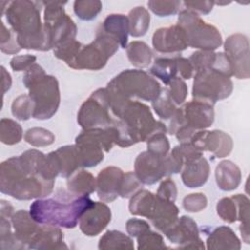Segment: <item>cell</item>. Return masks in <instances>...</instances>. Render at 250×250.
<instances>
[{
	"instance_id": "cell-1",
	"label": "cell",
	"mask_w": 250,
	"mask_h": 250,
	"mask_svg": "<svg viewBox=\"0 0 250 250\" xmlns=\"http://www.w3.org/2000/svg\"><path fill=\"white\" fill-rule=\"evenodd\" d=\"M94 202L89 195L59 190L55 197L35 199L29 207V214L41 225L73 229Z\"/></svg>"
},
{
	"instance_id": "cell-2",
	"label": "cell",
	"mask_w": 250,
	"mask_h": 250,
	"mask_svg": "<svg viewBox=\"0 0 250 250\" xmlns=\"http://www.w3.org/2000/svg\"><path fill=\"white\" fill-rule=\"evenodd\" d=\"M112 126L116 130V145L128 147L146 141L155 133H166L167 127L154 119L150 108L144 103L130 100L113 114Z\"/></svg>"
},
{
	"instance_id": "cell-3",
	"label": "cell",
	"mask_w": 250,
	"mask_h": 250,
	"mask_svg": "<svg viewBox=\"0 0 250 250\" xmlns=\"http://www.w3.org/2000/svg\"><path fill=\"white\" fill-rule=\"evenodd\" d=\"M55 181H47L30 171L20 156L10 157L0 164V190L19 200H30L49 195Z\"/></svg>"
},
{
	"instance_id": "cell-4",
	"label": "cell",
	"mask_w": 250,
	"mask_h": 250,
	"mask_svg": "<svg viewBox=\"0 0 250 250\" xmlns=\"http://www.w3.org/2000/svg\"><path fill=\"white\" fill-rule=\"evenodd\" d=\"M41 5L42 2L17 0L9 2L6 7V20L16 33L18 44L21 49L51 50L41 22Z\"/></svg>"
},
{
	"instance_id": "cell-5",
	"label": "cell",
	"mask_w": 250,
	"mask_h": 250,
	"mask_svg": "<svg viewBox=\"0 0 250 250\" xmlns=\"http://www.w3.org/2000/svg\"><path fill=\"white\" fill-rule=\"evenodd\" d=\"M22 83L28 89L34 104L32 117L38 120L51 118L57 112L61 101L57 78L46 74L42 66L33 63L24 71Z\"/></svg>"
},
{
	"instance_id": "cell-6",
	"label": "cell",
	"mask_w": 250,
	"mask_h": 250,
	"mask_svg": "<svg viewBox=\"0 0 250 250\" xmlns=\"http://www.w3.org/2000/svg\"><path fill=\"white\" fill-rule=\"evenodd\" d=\"M105 88L121 98L146 102H153L162 90L155 78L141 69L121 71L108 82Z\"/></svg>"
},
{
	"instance_id": "cell-7",
	"label": "cell",
	"mask_w": 250,
	"mask_h": 250,
	"mask_svg": "<svg viewBox=\"0 0 250 250\" xmlns=\"http://www.w3.org/2000/svg\"><path fill=\"white\" fill-rule=\"evenodd\" d=\"M178 24L186 31L188 47L202 51H214L223 43L218 28L204 21L193 11L182 10L178 17Z\"/></svg>"
},
{
	"instance_id": "cell-8",
	"label": "cell",
	"mask_w": 250,
	"mask_h": 250,
	"mask_svg": "<svg viewBox=\"0 0 250 250\" xmlns=\"http://www.w3.org/2000/svg\"><path fill=\"white\" fill-rule=\"evenodd\" d=\"M119 47L113 38L99 29L94 41L82 46L67 65L74 69L100 70L104 67L108 59L117 52Z\"/></svg>"
},
{
	"instance_id": "cell-9",
	"label": "cell",
	"mask_w": 250,
	"mask_h": 250,
	"mask_svg": "<svg viewBox=\"0 0 250 250\" xmlns=\"http://www.w3.org/2000/svg\"><path fill=\"white\" fill-rule=\"evenodd\" d=\"M44 7V29L51 38L53 49L75 40L77 27L72 19L65 13L66 2H42Z\"/></svg>"
},
{
	"instance_id": "cell-10",
	"label": "cell",
	"mask_w": 250,
	"mask_h": 250,
	"mask_svg": "<svg viewBox=\"0 0 250 250\" xmlns=\"http://www.w3.org/2000/svg\"><path fill=\"white\" fill-rule=\"evenodd\" d=\"M113 121L106 88L93 92L81 104L77 113V122L83 130L106 128L111 126Z\"/></svg>"
},
{
	"instance_id": "cell-11",
	"label": "cell",
	"mask_w": 250,
	"mask_h": 250,
	"mask_svg": "<svg viewBox=\"0 0 250 250\" xmlns=\"http://www.w3.org/2000/svg\"><path fill=\"white\" fill-rule=\"evenodd\" d=\"M233 84L230 77L212 69H203L195 72L192 84L194 100L215 104L216 102L230 96Z\"/></svg>"
},
{
	"instance_id": "cell-12",
	"label": "cell",
	"mask_w": 250,
	"mask_h": 250,
	"mask_svg": "<svg viewBox=\"0 0 250 250\" xmlns=\"http://www.w3.org/2000/svg\"><path fill=\"white\" fill-rule=\"evenodd\" d=\"M214 104L207 102L192 100L177 108L170 119L167 132L174 135L180 126H187L193 130H205L214 122Z\"/></svg>"
},
{
	"instance_id": "cell-13",
	"label": "cell",
	"mask_w": 250,
	"mask_h": 250,
	"mask_svg": "<svg viewBox=\"0 0 250 250\" xmlns=\"http://www.w3.org/2000/svg\"><path fill=\"white\" fill-rule=\"evenodd\" d=\"M217 214L227 223L240 221V232L245 243H249V199L244 194L223 197L216 206Z\"/></svg>"
},
{
	"instance_id": "cell-14",
	"label": "cell",
	"mask_w": 250,
	"mask_h": 250,
	"mask_svg": "<svg viewBox=\"0 0 250 250\" xmlns=\"http://www.w3.org/2000/svg\"><path fill=\"white\" fill-rule=\"evenodd\" d=\"M224 49L232 66V76L238 79L249 78L248 38L241 33L231 34L226 39Z\"/></svg>"
},
{
	"instance_id": "cell-15",
	"label": "cell",
	"mask_w": 250,
	"mask_h": 250,
	"mask_svg": "<svg viewBox=\"0 0 250 250\" xmlns=\"http://www.w3.org/2000/svg\"><path fill=\"white\" fill-rule=\"evenodd\" d=\"M170 242L177 244L179 248L204 249L203 241L199 237V229L196 223L188 216H182L164 231Z\"/></svg>"
},
{
	"instance_id": "cell-16",
	"label": "cell",
	"mask_w": 250,
	"mask_h": 250,
	"mask_svg": "<svg viewBox=\"0 0 250 250\" xmlns=\"http://www.w3.org/2000/svg\"><path fill=\"white\" fill-rule=\"evenodd\" d=\"M152 46L158 53L177 55L188 47L186 31L178 23L160 27L152 35Z\"/></svg>"
},
{
	"instance_id": "cell-17",
	"label": "cell",
	"mask_w": 250,
	"mask_h": 250,
	"mask_svg": "<svg viewBox=\"0 0 250 250\" xmlns=\"http://www.w3.org/2000/svg\"><path fill=\"white\" fill-rule=\"evenodd\" d=\"M189 143L201 151L208 150L217 158L229 155L232 149L233 143L230 136L221 130H199L194 133Z\"/></svg>"
},
{
	"instance_id": "cell-18",
	"label": "cell",
	"mask_w": 250,
	"mask_h": 250,
	"mask_svg": "<svg viewBox=\"0 0 250 250\" xmlns=\"http://www.w3.org/2000/svg\"><path fill=\"white\" fill-rule=\"evenodd\" d=\"M134 167V172L143 185H153L167 176L165 156L156 155L148 150L137 156Z\"/></svg>"
},
{
	"instance_id": "cell-19",
	"label": "cell",
	"mask_w": 250,
	"mask_h": 250,
	"mask_svg": "<svg viewBox=\"0 0 250 250\" xmlns=\"http://www.w3.org/2000/svg\"><path fill=\"white\" fill-rule=\"evenodd\" d=\"M110 208L104 202L95 201L81 216L78 225L80 230L87 236H96L100 234L110 223Z\"/></svg>"
},
{
	"instance_id": "cell-20",
	"label": "cell",
	"mask_w": 250,
	"mask_h": 250,
	"mask_svg": "<svg viewBox=\"0 0 250 250\" xmlns=\"http://www.w3.org/2000/svg\"><path fill=\"white\" fill-rule=\"evenodd\" d=\"M124 172L116 166H107L100 171L96 179V190L104 202H111L119 196Z\"/></svg>"
},
{
	"instance_id": "cell-21",
	"label": "cell",
	"mask_w": 250,
	"mask_h": 250,
	"mask_svg": "<svg viewBox=\"0 0 250 250\" xmlns=\"http://www.w3.org/2000/svg\"><path fill=\"white\" fill-rule=\"evenodd\" d=\"M179 209L174 202L160 198L155 194L154 201L146 219L151 225L163 232L168 229L178 219Z\"/></svg>"
},
{
	"instance_id": "cell-22",
	"label": "cell",
	"mask_w": 250,
	"mask_h": 250,
	"mask_svg": "<svg viewBox=\"0 0 250 250\" xmlns=\"http://www.w3.org/2000/svg\"><path fill=\"white\" fill-rule=\"evenodd\" d=\"M15 237L22 246L28 248V244L37 232L40 224L37 223L25 210H19L15 212L10 218Z\"/></svg>"
},
{
	"instance_id": "cell-23",
	"label": "cell",
	"mask_w": 250,
	"mask_h": 250,
	"mask_svg": "<svg viewBox=\"0 0 250 250\" xmlns=\"http://www.w3.org/2000/svg\"><path fill=\"white\" fill-rule=\"evenodd\" d=\"M29 249H62L67 248L64 243L63 232L58 227L41 225L28 244Z\"/></svg>"
},
{
	"instance_id": "cell-24",
	"label": "cell",
	"mask_w": 250,
	"mask_h": 250,
	"mask_svg": "<svg viewBox=\"0 0 250 250\" xmlns=\"http://www.w3.org/2000/svg\"><path fill=\"white\" fill-rule=\"evenodd\" d=\"M210 165L203 156L184 165L182 169V181L185 186L190 188L203 186L209 177Z\"/></svg>"
},
{
	"instance_id": "cell-25",
	"label": "cell",
	"mask_w": 250,
	"mask_h": 250,
	"mask_svg": "<svg viewBox=\"0 0 250 250\" xmlns=\"http://www.w3.org/2000/svg\"><path fill=\"white\" fill-rule=\"evenodd\" d=\"M100 29L113 38L121 48L125 49L128 42L129 21L122 14H110L103 21Z\"/></svg>"
},
{
	"instance_id": "cell-26",
	"label": "cell",
	"mask_w": 250,
	"mask_h": 250,
	"mask_svg": "<svg viewBox=\"0 0 250 250\" xmlns=\"http://www.w3.org/2000/svg\"><path fill=\"white\" fill-rule=\"evenodd\" d=\"M216 183L222 190L230 191L239 186L241 172L239 167L230 160L221 161L215 170Z\"/></svg>"
},
{
	"instance_id": "cell-27",
	"label": "cell",
	"mask_w": 250,
	"mask_h": 250,
	"mask_svg": "<svg viewBox=\"0 0 250 250\" xmlns=\"http://www.w3.org/2000/svg\"><path fill=\"white\" fill-rule=\"evenodd\" d=\"M207 249H240L241 244L235 232L227 226L213 229L207 235Z\"/></svg>"
},
{
	"instance_id": "cell-28",
	"label": "cell",
	"mask_w": 250,
	"mask_h": 250,
	"mask_svg": "<svg viewBox=\"0 0 250 250\" xmlns=\"http://www.w3.org/2000/svg\"><path fill=\"white\" fill-rule=\"evenodd\" d=\"M53 154L59 168V176L61 177L68 178L81 167L75 145L61 146L53 151Z\"/></svg>"
},
{
	"instance_id": "cell-29",
	"label": "cell",
	"mask_w": 250,
	"mask_h": 250,
	"mask_svg": "<svg viewBox=\"0 0 250 250\" xmlns=\"http://www.w3.org/2000/svg\"><path fill=\"white\" fill-rule=\"evenodd\" d=\"M66 186L75 195H89L96 190V179L86 170H77L67 178Z\"/></svg>"
},
{
	"instance_id": "cell-30",
	"label": "cell",
	"mask_w": 250,
	"mask_h": 250,
	"mask_svg": "<svg viewBox=\"0 0 250 250\" xmlns=\"http://www.w3.org/2000/svg\"><path fill=\"white\" fill-rule=\"evenodd\" d=\"M127 57L130 62L139 68L147 67L153 59V53L151 49L143 41H132L126 47Z\"/></svg>"
},
{
	"instance_id": "cell-31",
	"label": "cell",
	"mask_w": 250,
	"mask_h": 250,
	"mask_svg": "<svg viewBox=\"0 0 250 250\" xmlns=\"http://www.w3.org/2000/svg\"><path fill=\"white\" fill-rule=\"evenodd\" d=\"M128 21L129 33L133 37H140L145 35L149 27L150 15L146 8L139 6L129 12Z\"/></svg>"
},
{
	"instance_id": "cell-32",
	"label": "cell",
	"mask_w": 250,
	"mask_h": 250,
	"mask_svg": "<svg viewBox=\"0 0 250 250\" xmlns=\"http://www.w3.org/2000/svg\"><path fill=\"white\" fill-rule=\"evenodd\" d=\"M149 71L154 77L160 79L164 84L167 85L178 74L176 57L172 59H168V58L155 59Z\"/></svg>"
},
{
	"instance_id": "cell-33",
	"label": "cell",
	"mask_w": 250,
	"mask_h": 250,
	"mask_svg": "<svg viewBox=\"0 0 250 250\" xmlns=\"http://www.w3.org/2000/svg\"><path fill=\"white\" fill-rule=\"evenodd\" d=\"M155 194L146 189H140L130 199L129 211L132 215L147 218L154 201Z\"/></svg>"
},
{
	"instance_id": "cell-34",
	"label": "cell",
	"mask_w": 250,
	"mask_h": 250,
	"mask_svg": "<svg viewBox=\"0 0 250 250\" xmlns=\"http://www.w3.org/2000/svg\"><path fill=\"white\" fill-rule=\"evenodd\" d=\"M99 249H134L131 236L119 230H107L99 240Z\"/></svg>"
},
{
	"instance_id": "cell-35",
	"label": "cell",
	"mask_w": 250,
	"mask_h": 250,
	"mask_svg": "<svg viewBox=\"0 0 250 250\" xmlns=\"http://www.w3.org/2000/svg\"><path fill=\"white\" fill-rule=\"evenodd\" d=\"M22 138L21 126L13 119L2 118L0 121V141L12 146L21 142Z\"/></svg>"
},
{
	"instance_id": "cell-36",
	"label": "cell",
	"mask_w": 250,
	"mask_h": 250,
	"mask_svg": "<svg viewBox=\"0 0 250 250\" xmlns=\"http://www.w3.org/2000/svg\"><path fill=\"white\" fill-rule=\"evenodd\" d=\"M154 112L164 120H170L177 110V105L169 98L166 89H162L159 96L151 102Z\"/></svg>"
},
{
	"instance_id": "cell-37",
	"label": "cell",
	"mask_w": 250,
	"mask_h": 250,
	"mask_svg": "<svg viewBox=\"0 0 250 250\" xmlns=\"http://www.w3.org/2000/svg\"><path fill=\"white\" fill-rule=\"evenodd\" d=\"M33 110L34 104L29 95H20L12 103V114L19 120H28L33 115Z\"/></svg>"
},
{
	"instance_id": "cell-38",
	"label": "cell",
	"mask_w": 250,
	"mask_h": 250,
	"mask_svg": "<svg viewBox=\"0 0 250 250\" xmlns=\"http://www.w3.org/2000/svg\"><path fill=\"white\" fill-rule=\"evenodd\" d=\"M102 9L103 5L101 1L82 0L73 3V11L75 15L83 21H91L95 19Z\"/></svg>"
},
{
	"instance_id": "cell-39",
	"label": "cell",
	"mask_w": 250,
	"mask_h": 250,
	"mask_svg": "<svg viewBox=\"0 0 250 250\" xmlns=\"http://www.w3.org/2000/svg\"><path fill=\"white\" fill-rule=\"evenodd\" d=\"M24 140L27 144L33 146H47L54 143V134L44 128L33 127L28 129L24 134Z\"/></svg>"
},
{
	"instance_id": "cell-40",
	"label": "cell",
	"mask_w": 250,
	"mask_h": 250,
	"mask_svg": "<svg viewBox=\"0 0 250 250\" xmlns=\"http://www.w3.org/2000/svg\"><path fill=\"white\" fill-rule=\"evenodd\" d=\"M170 153L182 163L183 167L185 164L203 156V151L191 143H180V145L176 146Z\"/></svg>"
},
{
	"instance_id": "cell-41",
	"label": "cell",
	"mask_w": 250,
	"mask_h": 250,
	"mask_svg": "<svg viewBox=\"0 0 250 250\" xmlns=\"http://www.w3.org/2000/svg\"><path fill=\"white\" fill-rule=\"evenodd\" d=\"M0 242L2 249H21L22 246L15 237L11 220L0 217Z\"/></svg>"
},
{
	"instance_id": "cell-42",
	"label": "cell",
	"mask_w": 250,
	"mask_h": 250,
	"mask_svg": "<svg viewBox=\"0 0 250 250\" xmlns=\"http://www.w3.org/2000/svg\"><path fill=\"white\" fill-rule=\"evenodd\" d=\"M165 89L169 98L176 105H181L184 104L188 96V87L184 79H182L180 76L174 77L167 84V88Z\"/></svg>"
},
{
	"instance_id": "cell-43",
	"label": "cell",
	"mask_w": 250,
	"mask_h": 250,
	"mask_svg": "<svg viewBox=\"0 0 250 250\" xmlns=\"http://www.w3.org/2000/svg\"><path fill=\"white\" fill-rule=\"evenodd\" d=\"M0 49L6 54H17L21 51V47L17 41V35L12 30L6 27L4 22H1V36H0Z\"/></svg>"
},
{
	"instance_id": "cell-44",
	"label": "cell",
	"mask_w": 250,
	"mask_h": 250,
	"mask_svg": "<svg viewBox=\"0 0 250 250\" xmlns=\"http://www.w3.org/2000/svg\"><path fill=\"white\" fill-rule=\"evenodd\" d=\"M138 249H167L162 235L148 229L139 237H137Z\"/></svg>"
},
{
	"instance_id": "cell-45",
	"label": "cell",
	"mask_w": 250,
	"mask_h": 250,
	"mask_svg": "<svg viewBox=\"0 0 250 250\" xmlns=\"http://www.w3.org/2000/svg\"><path fill=\"white\" fill-rule=\"evenodd\" d=\"M216 53L213 51H196L191 54L188 58L189 62L191 63L194 72L203 70V69H210L215 60Z\"/></svg>"
},
{
	"instance_id": "cell-46",
	"label": "cell",
	"mask_w": 250,
	"mask_h": 250,
	"mask_svg": "<svg viewBox=\"0 0 250 250\" xmlns=\"http://www.w3.org/2000/svg\"><path fill=\"white\" fill-rule=\"evenodd\" d=\"M182 5L181 1H157L151 0L147 2L148 9L158 17H168L175 15Z\"/></svg>"
},
{
	"instance_id": "cell-47",
	"label": "cell",
	"mask_w": 250,
	"mask_h": 250,
	"mask_svg": "<svg viewBox=\"0 0 250 250\" xmlns=\"http://www.w3.org/2000/svg\"><path fill=\"white\" fill-rule=\"evenodd\" d=\"M146 142L147 150L156 155L165 156L170 150V144L165 133H155L151 135Z\"/></svg>"
},
{
	"instance_id": "cell-48",
	"label": "cell",
	"mask_w": 250,
	"mask_h": 250,
	"mask_svg": "<svg viewBox=\"0 0 250 250\" xmlns=\"http://www.w3.org/2000/svg\"><path fill=\"white\" fill-rule=\"evenodd\" d=\"M143 184L136 176L135 172H127L124 173L123 180L121 183L120 192L119 196L123 198H129L132 197L136 192H138L140 189H142Z\"/></svg>"
},
{
	"instance_id": "cell-49",
	"label": "cell",
	"mask_w": 250,
	"mask_h": 250,
	"mask_svg": "<svg viewBox=\"0 0 250 250\" xmlns=\"http://www.w3.org/2000/svg\"><path fill=\"white\" fill-rule=\"evenodd\" d=\"M82 46L83 45L80 42H78L77 40H73L64 45L55 48L54 55L56 58L65 62V63L68 64L78 54V52L80 51Z\"/></svg>"
},
{
	"instance_id": "cell-50",
	"label": "cell",
	"mask_w": 250,
	"mask_h": 250,
	"mask_svg": "<svg viewBox=\"0 0 250 250\" xmlns=\"http://www.w3.org/2000/svg\"><path fill=\"white\" fill-rule=\"evenodd\" d=\"M207 206V198L201 192L191 193L184 197L183 207L188 212H200Z\"/></svg>"
},
{
	"instance_id": "cell-51",
	"label": "cell",
	"mask_w": 250,
	"mask_h": 250,
	"mask_svg": "<svg viewBox=\"0 0 250 250\" xmlns=\"http://www.w3.org/2000/svg\"><path fill=\"white\" fill-rule=\"evenodd\" d=\"M177 194H178L177 186L175 182L170 178H167L160 183L156 192V195L159 196L160 198H163L172 202H175L177 198Z\"/></svg>"
},
{
	"instance_id": "cell-52",
	"label": "cell",
	"mask_w": 250,
	"mask_h": 250,
	"mask_svg": "<svg viewBox=\"0 0 250 250\" xmlns=\"http://www.w3.org/2000/svg\"><path fill=\"white\" fill-rule=\"evenodd\" d=\"M148 229H150L149 224L142 219L132 218L129 219L126 223V230L131 237L137 238L146 231H147Z\"/></svg>"
},
{
	"instance_id": "cell-53",
	"label": "cell",
	"mask_w": 250,
	"mask_h": 250,
	"mask_svg": "<svg viewBox=\"0 0 250 250\" xmlns=\"http://www.w3.org/2000/svg\"><path fill=\"white\" fill-rule=\"evenodd\" d=\"M35 61L36 57L33 55H21L14 57L10 62V65L15 71H25L28 67L35 63Z\"/></svg>"
},
{
	"instance_id": "cell-54",
	"label": "cell",
	"mask_w": 250,
	"mask_h": 250,
	"mask_svg": "<svg viewBox=\"0 0 250 250\" xmlns=\"http://www.w3.org/2000/svg\"><path fill=\"white\" fill-rule=\"evenodd\" d=\"M183 4L186 6V9L193 11L198 15L209 14L215 5L214 1H185Z\"/></svg>"
},
{
	"instance_id": "cell-55",
	"label": "cell",
	"mask_w": 250,
	"mask_h": 250,
	"mask_svg": "<svg viewBox=\"0 0 250 250\" xmlns=\"http://www.w3.org/2000/svg\"><path fill=\"white\" fill-rule=\"evenodd\" d=\"M177 66H178V73L182 79H189L193 75V67L189 62L188 59L184 57H176Z\"/></svg>"
},
{
	"instance_id": "cell-56",
	"label": "cell",
	"mask_w": 250,
	"mask_h": 250,
	"mask_svg": "<svg viewBox=\"0 0 250 250\" xmlns=\"http://www.w3.org/2000/svg\"><path fill=\"white\" fill-rule=\"evenodd\" d=\"M13 214H14V207L12 206L11 202L1 199L0 200V217L10 219Z\"/></svg>"
},
{
	"instance_id": "cell-57",
	"label": "cell",
	"mask_w": 250,
	"mask_h": 250,
	"mask_svg": "<svg viewBox=\"0 0 250 250\" xmlns=\"http://www.w3.org/2000/svg\"><path fill=\"white\" fill-rule=\"evenodd\" d=\"M1 75H2V87H3V95L11 88L12 85V78L10 73L5 69V67L1 66Z\"/></svg>"
}]
</instances>
